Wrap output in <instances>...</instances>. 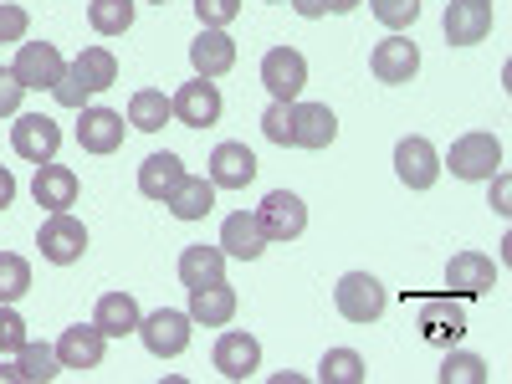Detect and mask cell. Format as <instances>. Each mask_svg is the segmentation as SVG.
I'll list each match as a JSON object with an SVG mask.
<instances>
[{
    "mask_svg": "<svg viewBox=\"0 0 512 384\" xmlns=\"http://www.w3.org/2000/svg\"><path fill=\"white\" fill-rule=\"evenodd\" d=\"M26 318L6 303V308H0V354H21V344H26Z\"/></svg>",
    "mask_w": 512,
    "mask_h": 384,
    "instance_id": "cell-36",
    "label": "cell"
},
{
    "mask_svg": "<svg viewBox=\"0 0 512 384\" xmlns=\"http://www.w3.org/2000/svg\"><path fill=\"white\" fill-rule=\"evenodd\" d=\"M333 303H338V313H344L349 323H379L390 297H384L379 277H369V272H349L344 282L333 287Z\"/></svg>",
    "mask_w": 512,
    "mask_h": 384,
    "instance_id": "cell-4",
    "label": "cell"
},
{
    "mask_svg": "<svg viewBox=\"0 0 512 384\" xmlns=\"http://www.w3.org/2000/svg\"><path fill=\"white\" fill-rule=\"evenodd\" d=\"M190 67H195V77H226L231 67H236V41L226 36V31H216V26H205L195 41H190Z\"/></svg>",
    "mask_w": 512,
    "mask_h": 384,
    "instance_id": "cell-13",
    "label": "cell"
},
{
    "mask_svg": "<svg viewBox=\"0 0 512 384\" xmlns=\"http://www.w3.org/2000/svg\"><path fill=\"white\" fill-rule=\"evenodd\" d=\"M487 31H492V6H477V0H451L446 6V41L451 47L487 41Z\"/></svg>",
    "mask_w": 512,
    "mask_h": 384,
    "instance_id": "cell-22",
    "label": "cell"
},
{
    "mask_svg": "<svg viewBox=\"0 0 512 384\" xmlns=\"http://www.w3.org/2000/svg\"><path fill=\"white\" fill-rule=\"evenodd\" d=\"M405 303H415L425 338H461V333H466V313L451 308V292H446V297H410V292H405Z\"/></svg>",
    "mask_w": 512,
    "mask_h": 384,
    "instance_id": "cell-24",
    "label": "cell"
},
{
    "mask_svg": "<svg viewBox=\"0 0 512 384\" xmlns=\"http://www.w3.org/2000/svg\"><path fill=\"white\" fill-rule=\"evenodd\" d=\"M31 195H36V205H47V210H72L77 205V175H72L67 164L47 159V164H36Z\"/></svg>",
    "mask_w": 512,
    "mask_h": 384,
    "instance_id": "cell-21",
    "label": "cell"
},
{
    "mask_svg": "<svg viewBox=\"0 0 512 384\" xmlns=\"http://www.w3.org/2000/svg\"><path fill=\"white\" fill-rule=\"evenodd\" d=\"M139 338L154 359H175L190 349V313H175V308H159L149 318H139Z\"/></svg>",
    "mask_w": 512,
    "mask_h": 384,
    "instance_id": "cell-6",
    "label": "cell"
},
{
    "mask_svg": "<svg viewBox=\"0 0 512 384\" xmlns=\"http://www.w3.org/2000/svg\"><path fill=\"white\" fill-rule=\"evenodd\" d=\"M354 6H359V0H328V11H333V16H349Z\"/></svg>",
    "mask_w": 512,
    "mask_h": 384,
    "instance_id": "cell-43",
    "label": "cell"
},
{
    "mask_svg": "<svg viewBox=\"0 0 512 384\" xmlns=\"http://www.w3.org/2000/svg\"><path fill=\"white\" fill-rule=\"evenodd\" d=\"M11 72H16V82H21L26 93H31V88H36V93H41V88L52 93L57 77L67 72V62H62V52L52 47V41H21V52H16V67H11Z\"/></svg>",
    "mask_w": 512,
    "mask_h": 384,
    "instance_id": "cell-8",
    "label": "cell"
},
{
    "mask_svg": "<svg viewBox=\"0 0 512 384\" xmlns=\"http://www.w3.org/2000/svg\"><path fill=\"white\" fill-rule=\"evenodd\" d=\"M221 251L236 256V262H256V256L267 251V231H262V221H256V210H236V216H226Z\"/></svg>",
    "mask_w": 512,
    "mask_h": 384,
    "instance_id": "cell-19",
    "label": "cell"
},
{
    "mask_svg": "<svg viewBox=\"0 0 512 384\" xmlns=\"http://www.w3.org/2000/svg\"><path fill=\"white\" fill-rule=\"evenodd\" d=\"M169 108H175V118L185 128H210L221 118V93H216V82H210V77H195V82H185V88L169 98Z\"/></svg>",
    "mask_w": 512,
    "mask_h": 384,
    "instance_id": "cell-10",
    "label": "cell"
},
{
    "mask_svg": "<svg viewBox=\"0 0 512 384\" xmlns=\"http://www.w3.org/2000/svg\"><path fill=\"white\" fill-rule=\"evenodd\" d=\"M272 6H277V0H272Z\"/></svg>",
    "mask_w": 512,
    "mask_h": 384,
    "instance_id": "cell-46",
    "label": "cell"
},
{
    "mask_svg": "<svg viewBox=\"0 0 512 384\" xmlns=\"http://www.w3.org/2000/svg\"><path fill=\"white\" fill-rule=\"evenodd\" d=\"M11 149H16L21 159H31V164L57 159V149H62L57 118H47V113H21V118L11 123Z\"/></svg>",
    "mask_w": 512,
    "mask_h": 384,
    "instance_id": "cell-5",
    "label": "cell"
},
{
    "mask_svg": "<svg viewBox=\"0 0 512 384\" xmlns=\"http://www.w3.org/2000/svg\"><path fill=\"white\" fill-rule=\"evenodd\" d=\"M103 349H108V338L98 323H77L57 338V359L62 369H98L103 364Z\"/></svg>",
    "mask_w": 512,
    "mask_h": 384,
    "instance_id": "cell-16",
    "label": "cell"
},
{
    "mask_svg": "<svg viewBox=\"0 0 512 384\" xmlns=\"http://www.w3.org/2000/svg\"><path fill=\"white\" fill-rule=\"evenodd\" d=\"M256 180V154L246 144H216L210 154V185L216 190H246Z\"/></svg>",
    "mask_w": 512,
    "mask_h": 384,
    "instance_id": "cell-18",
    "label": "cell"
},
{
    "mask_svg": "<svg viewBox=\"0 0 512 384\" xmlns=\"http://www.w3.org/2000/svg\"><path fill=\"white\" fill-rule=\"evenodd\" d=\"M180 180H185V164L175 159V154H149L144 164H139V190L149 195V200H169L180 190Z\"/></svg>",
    "mask_w": 512,
    "mask_h": 384,
    "instance_id": "cell-26",
    "label": "cell"
},
{
    "mask_svg": "<svg viewBox=\"0 0 512 384\" xmlns=\"http://www.w3.org/2000/svg\"><path fill=\"white\" fill-rule=\"evenodd\" d=\"M369 67H374L379 82H410L420 72V47L410 36H384L374 47V57H369Z\"/></svg>",
    "mask_w": 512,
    "mask_h": 384,
    "instance_id": "cell-15",
    "label": "cell"
},
{
    "mask_svg": "<svg viewBox=\"0 0 512 384\" xmlns=\"http://www.w3.org/2000/svg\"><path fill=\"white\" fill-rule=\"evenodd\" d=\"M441 384H487V364L477 354H451L441 364Z\"/></svg>",
    "mask_w": 512,
    "mask_h": 384,
    "instance_id": "cell-35",
    "label": "cell"
},
{
    "mask_svg": "<svg viewBox=\"0 0 512 384\" xmlns=\"http://www.w3.org/2000/svg\"><path fill=\"white\" fill-rule=\"evenodd\" d=\"M11 200H16V175L0 164V210H11Z\"/></svg>",
    "mask_w": 512,
    "mask_h": 384,
    "instance_id": "cell-42",
    "label": "cell"
},
{
    "mask_svg": "<svg viewBox=\"0 0 512 384\" xmlns=\"http://www.w3.org/2000/svg\"><path fill=\"white\" fill-rule=\"evenodd\" d=\"M236 318V287L221 277V282H205V287H190V323H205V328H226Z\"/></svg>",
    "mask_w": 512,
    "mask_h": 384,
    "instance_id": "cell-17",
    "label": "cell"
},
{
    "mask_svg": "<svg viewBox=\"0 0 512 384\" xmlns=\"http://www.w3.org/2000/svg\"><path fill=\"white\" fill-rule=\"evenodd\" d=\"M477 6H492V0H477Z\"/></svg>",
    "mask_w": 512,
    "mask_h": 384,
    "instance_id": "cell-44",
    "label": "cell"
},
{
    "mask_svg": "<svg viewBox=\"0 0 512 384\" xmlns=\"http://www.w3.org/2000/svg\"><path fill=\"white\" fill-rule=\"evenodd\" d=\"M77 144L88 154H113L123 144V113H113V108H82Z\"/></svg>",
    "mask_w": 512,
    "mask_h": 384,
    "instance_id": "cell-23",
    "label": "cell"
},
{
    "mask_svg": "<svg viewBox=\"0 0 512 384\" xmlns=\"http://www.w3.org/2000/svg\"><path fill=\"white\" fill-rule=\"evenodd\" d=\"M369 11H374L379 26L405 31V26H415V16H420V0H369Z\"/></svg>",
    "mask_w": 512,
    "mask_h": 384,
    "instance_id": "cell-34",
    "label": "cell"
},
{
    "mask_svg": "<svg viewBox=\"0 0 512 384\" xmlns=\"http://www.w3.org/2000/svg\"><path fill=\"white\" fill-rule=\"evenodd\" d=\"M169 118H175V108H169V98L159 88H139L134 98H128V123H134L139 134H159Z\"/></svg>",
    "mask_w": 512,
    "mask_h": 384,
    "instance_id": "cell-29",
    "label": "cell"
},
{
    "mask_svg": "<svg viewBox=\"0 0 512 384\" xmlns=\"http://www.w3.org/2000/svg\"><path fill=\"white\" fill-rule=\"evenodd\" d=\"M256 221H262L267 241H297L308 231V205L297 200L292 190H272L262 200V210H256Z\"/></svg>",
    "mask_w": 512,
    "mask_h": 384,
    "instance_id": "cell-9",
    "label": "cell"
},
{
    "mask_svg": "<svg viewBox=\"0 0 512 384\" xmlns=\"http://www.w3.org/2000/svg\"><path fill=\"white\" fill-rule=\"evenodd\" d=\"M154 6H169V0H154Z\"/></svg>",
    "mask_w": 512,
    "mask_h": 384,
    "instance_id": "cell-45",
    "label": "cell"
},
{
    "mask_svg": "<svg viewBox=\"0 0 512 384\" xmlns=\"http://www.w3.org/2000/svg\"><path fill=\"white\" fill-rule=\"evenodd\" d=\"M487 287H497L492 256H482V251H456L451 267H446V292H456V297H482Z\"/></svg>",
    "mask_w": 512,
    "mask_h": 384,
    "instance_id": "cell-12",
    "label": "cell"
},
{
    "mask_svg": "<svg viewBox=\"0 0 512 384\" xmlns=\"http://www.w3.org/2000/svg\"><path fill=\"white\" fill-rule=\"evenodd\" d=\"M226 277V251L221 246H185L180 251V282L185 287H205Z\"/></svg>",
    "mask_w": 512,
    "mask_h": 384,
    "instance_id": "cell-28",
    "label": "cell"
},
{
    "mask_svg": "<svg viewBox=\"0 0 512 384\" xmlns=\"http://www.w3.org/2000/svg\"><path fill=\"white\" fill-rule=\"evenodd\" d=\"M395 175L410 185V190H431L436 180H441V159H436V149L425 144V139H400L395 144Z\"/></svg>",
    "mask_w": 512,
    "mask_h": 384,
    "instance_id": "cell-11",
    "label": "cell"
},
{
    "mask_svg": "<svg viewBox=\"0 0 512 384\" xmlns=\"http://www.w3.org/2000/svg\"><path fill=\"white\" fill-rule=\"evenodd\" d=\"M31 26V16L21 6H0V47H11V41H21Z\"/></svg>",
    "mask_w": 512,
    "mask_h": 384,
    "instance_id": "cell-39",
    "label": "cell"
},
{
    "mask_svg": "<svg viewBox=\"0 0 512 384\" xmlns=\"http://www.w3.org/2000/svg\"><path fill=\"white\" fill-rule=\"evenodd\" d=\"M292 11L303 21H318V16H328V0H292Z\"/></svg>",
    "mask_w": 512,
    "mask_h": 384,
    "instance_id": "cell-41",
    "label": "cell"
},
{
    "mask_svg": "<svg viewBox=\"0 0 512 384\" xmlns=\"http://www.w3.org/2000/svg\"><path fill=\"white\" fill-rule=\"evenodd\" d=\"M16 374L21 379H31V384H47V379H57L62 374V359H57V349L52 344H21V359H16Z\"/></svg>",
    "mask_w": 512,
    "mask_h": 384,
    "instance_id": "cell-30",
    "label": "cell"
},
{
    "mask_svg": "<svg viewBox=\"0 0 512 384\" xmlns=\"http://www.w3.org/2000/svg\"><path fill=\"white\" fill-rule=\"evenodd\" d=\"M139 303L128 292H108V297H98V313H93V323L103 328V338H123V333H139Z\"/></svg>",
    "mask_w": 512,
    "mask_h": 384,
    "instance_id": "cell-27",
    "label": "cell"
},
{
    "mask_svg": "<svg viewBox=\"0 0 512 384\" xmlns=\"http://www.w3.org/2000/svg\"><path fill=\"white\" fill-rule=\"evenodd\" d=\"M262 134H267L272 144H292V103H272V108L262 113Z\"/></svg>",
    "mask_w": 512,
    "mask_h": 384,
    "instance_id": "cell-38",
    "label": "cell"
},
{
    "mask_svg": "<svg viewBox=\"0 0 512 384\" xmlns=\"http://www.w3.org/2000/svg\"><path fill=\"white\" fill-rule=\"evenodd\" d=\"M451 175L456 180H492L497 169H502V144L492 134H466L451 144Z\"/></svg>",
    "mask_w": 512,
    "mask_h": 384,
    "instance_id": "cell-7",
    "label": "cell"
},
{
    "mask_svg": "<svg viewBox=\"0 0 512 384\" xmlns=\"http://www.w3.org/2000/svg\"><path fill=\"white\" fill-rule=\"evenodd\" d=\"M36 246L52 267H72V262H82V251H88V226L77 216H67V210H52L36 231Z\"/></svg>",
    "mask_w": 512,
    "mask_h": 384,
    "instance_id": "cell-2",
    "label": "cell"
},
{
    "mask_svg": "<svg viewBox=\"0 0 512 384\" xmlns=\"http://www.w3.org/2000/svg\"><path fill=\"white\" fill-rule=\"evenodd\" d=\"M262 88L272 93V103H297V93L308 88V57L297 47H272L262 57Z\"/></svg>",
    "mask_w": 512,
    "mask_h": 384,
    "instance_id": "cell-3",
    "label": "cell"
},
{
    "mask_svg": "<svg viewBox=\"0 0 512 384\" xmlns=\"http://www.w3.org/2000/svg\"><path fill=\"white\" fill-rule=\"evenodd\" d=\"M195 16H200V26H231L236 16H241V0H195Z\"/></svg>",
    "mask_w": 512,
    "mask_h": 384,
    "instance_id": "cell-37",
    "label": "cell"
},
{
    "mask_svg": "<svg viewBox=\"0 0 512 384\" xmlns=\"http://www.w3.org/2000/svg\"><path fill=\"white\" fill-rule=\"evenodd\" d=\"M210 359H216V369L226 379H251L256 369H262V344H256L251 333H221Z\"/></svg>",
    "mask_w": 512,
    "mask_h": 384,
    "instance_id": "cell-20",
    "label": "cell"
},
{
    "mask_svg": "<svg viewBox=\"0 0 512 384\" xmlns=\"http://www.w3.org/2000/svg\"><path fill=\"white\" fill-rule=\"evenodd\" d=\"M164 205H169V216H175V221H205L210 210H216V185H210L205 175H185L180 190L169 195Z\"/></svg>",
    "mask_w": 512,
    "mask_h": 384,
    "instance_id": "cell-25",
    "label": "cell"
},
{
    "mask_svg": "<svg viewBox=\"0 0 512 384\" xmlns=\"http://www.w3.org/2000/svg\"><path fill=\"white\" fill-rule=\"evenodd\" d=\"M88 21L98 36H123L134 26V0H88Z\"/></svg>",
    "mask_w": 512,
    "mask_h": 384,
    "instance_id": "cell-31",
    "label": "cell"
},
{
    "mask_svg": "<svg viewBox=\"0 0 512 384\" xmlns=\"http://www.w3.org/2000/svg\"><path fill=\"white\" fill-rule=\"evenodd\" d=\"M113 82H118V57H113L108 47H82V52H77V62L57 77L52 98H57L62 108H82L93 93H108Z\"/></svg>",
    "mask_w": 512,
    "mask_h": 384,
    "instance_id": "cell-1",
    "label": "cell"
},
{
    "mask_svg": "<svg viewBox=\"0 0 512 384\" xmlns=\"http://www.w3.org/2000/svg\"><path fill=\"white\" fill-rule=\"evenodd\" d=\"M26 292H31V267H26V256L0 251V303H21Z\"/></svg>",
    "mask_w": 512,
    "mask_h": 384,
    "instance_id": "cell-33",
    "label": "cell"
},
{
    "mask_svg": "<svg viewBox=\"0 0 512 384\" xmlns=\"http://www.w3.org/2000/svg\"><path fill=\"white\" fill-rule=\"evenodd\" d=\"M338 139V118L328 103H292V144L297 149H328Z\"/></svg>",
    "mask_w": 512,
    "mask_h": 384,
    "instance_id": "cell-14",
    "label": "cell"
},
{
    "mask_svg": "<svg viewBox=\"0 0 512 384\" xmlns=\"http://www.w3.org/2000/svg\"><path fill=\"white\" fill-rule=\"evenodd\" d=\"M21 98H26V88L16 82V72L0 67V118H11V113L21 108Z\"/></svg>",
    "mask_w": 512,
    "mask_h": 384,
    "instance_id": "cell-40",
    "label": "cell"
},
{
    "mask_svg": "<svg viewBox=\"0 0 512 384\" xmlns=\"http://www.w3.org/2000/svg\"><path fill=\"white\" fill-rule=\"evenodd\" d=\"M318 379L323 384H364V359L354 349H328L318 364Z\"/></svg>",
    "mask_w": 512,
    "mask_h": 384,
    "instance_id": "cell-32",
    "label": "cell"
}]
</instances>
